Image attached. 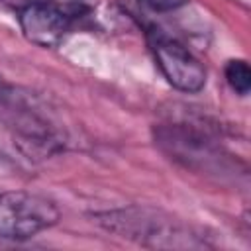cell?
<instances>
[{
    "mask_svg": "<svg viewBox=\"0 0 251 251\" xmlns=\"http://www.w3.org/2000/svg\"><path fill=\"white\" fill-rule=\"evenodd\" d=\"M151 47L159 69L175 88L182 92H198L206 84L204 67L186 47L163 33H155L151 37Z\"/></svg>",
    "mask_w": 251,
    "mask_h": 251,
    "instance_id": "cell-2",
    "label": "cell"
},
{
    "mask_svg": "<svg viewBox=\"0 0 251 251\" xmlns=\"http://www.w3.org/2000/svg\"><path fill=\"white\" fill-rule=\"evenodd\" d=\"M141 2L157 12H171V10H176L182 4H186V0H141Z\"/></svg>",
    "mask_w": 251,
    "mask_h": 251,
    "instance_id": "cell-5",
    "label": "cell"
},
{
    "mask_svg": "<svg viewBox=\"0 0 251 251\" xmlns=\"http://www.w3.org/2000/svg\"><path fill=\"white\" fill-rule=\"evenodd\" d=\"M226 78H227V84L241 96H245L251 90V69L241 59L229 61L226 65Z\"/></svg>",
    "mask_w": 251,
    "mask_h": 251,
    "instance_id": "cell-4",
    "label": "cell"
},
{
    "mask_svg": "<svg viewBox=\"0 0 251 251\" xmlns=\"http://www.w3.org/2000/svg\"><path fill=\"white\" fill-rule=\"evenodd\" d=\"M59 220L53 202L39 194L16 190L0 194V237L27 239Z\"/></svg>",
    "mask_w": 251,
    "mask_h": 251,
    "instance_id": "cell-1",
    "label": "cell"
},
{
    "mask_svg": "<svg viewBox=\"0 0 251 251\" xmlns=\"http://www.w3.org/2000/svg\"><path fill=\"white\" fill-rule=\"evenodd\" d=\"M20 27L27 41L55 47L71 29V16L51 2H31L20 12Z\"/></svg>",
    "mask_w": 251,
    "mask_h": 251,
    "instance_id": "cell-3",
    "label": "cell"
}]
</instances>
